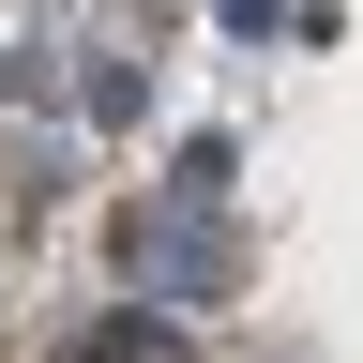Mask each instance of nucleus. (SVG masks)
Segmentation results:
<instances>
[]
</instances>
